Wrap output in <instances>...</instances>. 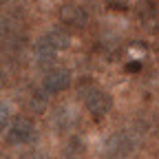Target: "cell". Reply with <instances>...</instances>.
I'll list each match as a JSON object with an SVG mask.
<instances>
[{
    "instance_id": "1",
    "label": "cell",
    "mask_w": 159,
    "mask_h": 159,
    "mask_svg": "<svg viewBox=\"0 0 159 159\" xmlns=\"http://www.w3.org/2000/svg\"><path fill=\"white\" fill-rule=\"evenodd\" d=\"M77 99L93 119H104L113 111V97L93 80H84L77 84Z\"/></svg>"
},
{
    "instance_id": "2",
    "label": "cell",
    "mask_w": 159,
    "mask_h": 159,
    "mask_svg": "<svg viewBox=\"0 0 159 159\" xmlns=\"http://www.w3.org/2000/svg\"><path fill=\"white\" fill-rule=\"evenodd\" d=\"M35 135H38L35 124L29 117L18 115V117H11V122L7 126V133H5V139H7L9 146H25V144L33 142Z\"/></svg>"
},
{
    "instance_id": "3",
    "label": "cell",
    "mask_w": 159,
    "mask_h": 159,
    "mask_svg": "<svg viewBox=\"0 0 159 159\" xmlns=\"http://www.w3.org/2000/svg\"><path fill=\"white\" fill-rule=\"evenodd\" d=\"M73 77H71V71L66 66H51L44 77H42V91L47 95H57L71 86Z\"/></svg>"
},
{
    "instance_id": "4",
    "label": "cell",
    "mask_w": 159,
    "mask_h": 159,
    "mask_svg": "<svg viewBox=\"0 0 159 159\" xmlns=\"http://www.w3.org/2000/svg\"><path fill=\"white\" fill-rule=\"evenodd\" d=\"M60 20H62L64 27H71V29H84L89 25V11L84 5L80 2H64L62 7H60Z\"/></svg>"
},
{
    "instance_id": "5",
    "label": "cell",
    "mask_w": 159,
    "mask_h": 159,
    "mask_svg": "<svg viewBox=\"0 0 159 159\" xmlns=\"http://www.w3.org/2000/svg\"><path fill=\"white\" fill-rule=\"evenodd\" d=\"M80 122L77 117V111L71 106V104H60L53 108V115H51V124L57 133H64V130H71L75 124Z\"/></svg>"
},
{
    "instance_id": "6",
    "label": "cell",
    "mask_w": 159,
    "mask_h": 159,
    "mask_svg": "<svg viewBox=\"0 0 159 159\" xmlns=\"http://www.w3.org/2000/svg\"><path fill=\"white\" fill-rule=\"evenodd\" d=\"M40 42L47 44L51 51L60 53V51L69 49V44H71V35H69V31L62 29V27H53V29H49L42 38H40Z\"/></svg>"
},
{
    "instance_id": "7",
    "label": "cell",
    "mask_w": 159,
    "mask_h": 159,
    "mask_svg": "<svg viewBox=\"0 0 159 159\" xmlns=\"http://www.w3.org/2000/svg\"><path fill=\"white\" fill-rule=\"evenodd\" d=\"M139 20L150 31L159 29V5H157V0H144V5L139 7Z\"/></svg>"
},
{
    "instance_id": "8",
    "label": "cell",
    "mask_w": 159,
    "mask_h": 159,
    "mask_svg": "<svg viewBox=\"0 0 159 159\" xmlns=\"http://www.w3.org/2000/svg\"><path fill=\"white\" fill-rule=\"evenodd\" d=\"M20 159H51V155L47 150H40V148H31L27 152L20 155Z\"/></svg>"
},
{
    "instance_id": "9",
    "label": "cell",
    "mask_w": 159,
    "mask_h": 159,
    "mask_svg": "<svg viewBox=\"0 0 159 159\" xmlns=\"http://www.w3.org/2000/svg\"><path fill=\"white\" fill-rule=\"evenodd\" d=\"M11 122V111L7 104H0V130H5Z\"/></svg>"
},
{
    "instance_id": "10",
    "label": "cell",
    "mask_w": 159,
    "mask_h": 159,
    "mask_svg": "<svg viewBox=\"0 0 159 159\" xmlns=\"http://www.w3.org/2000/svg\"><path fill=\"white\" fill-rule=\"evenodd\" d=\"M128 2H130V0H106L108 9H115V11H124V9H128Z\"/></svg>"
},
{
    "instance_id": "11",
    "label": "cell",
    "mask_w": 159,
    "mask_h": 159,
    "mask_svg": "<svg viewBox=\"0 0 159 159\" xmlns=\"http://www.w3.org/2000/svg\"><path fill=\"white\" fill-rule=\"evenodd\" d=\"M2 80H5V77H2V71H0V86H2Z\"/></svg>"
},
{
    "instance_id": "12",
    "label": "cell",
    "mask_w": 159,
    "mask_h": 159,
    "mask_svg": "<svg viewBox=\"0 0 159 159\" xmlns=\"http://www.w3.org/2000/svg\"><path fill=\"white\" fill-rule=\"evenodd\" d=\"M0 159H5V157H2V155H0Z\"/></svg>"
}]
</instances>
